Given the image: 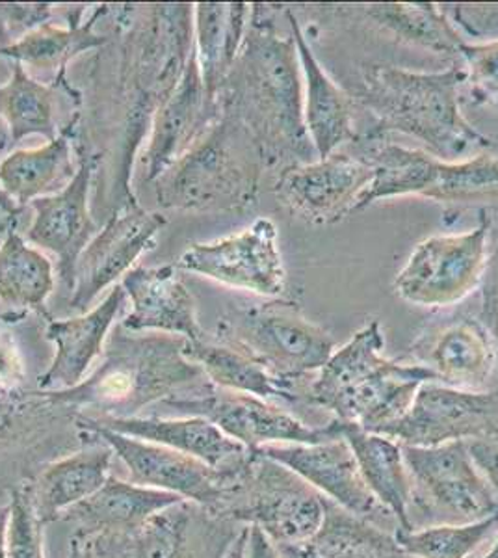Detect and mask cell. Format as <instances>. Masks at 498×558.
Returning <instances> with one entry per match:
<instances>
[{
  "label": "cell",
  "instance_id": "1",
  "mask_svg": "<svg viewBox=\"0 0 498 558\" xmlns=\"http://www.w3.org/2000/svg\"><path fill=\"white\" fill-rule=\"evenodd\" d=\"M221 110L252 134L265 165L318 159L303 118V76L296 44L279 36L265 7L253 4L239 58L220 94Z\"/></svg>",
  "mask_w": 498,
  "mask_h": 558
},
{
  "label": "cell",
  "instance_id": "2",
  "mask_svg": "<svg viewBox=\"0 0 498 558\" xmlns=\"http://www.w3.org/2000/svg\"><path fill=\"white\" fill-rule=\"evenodd\" d=\"M465 78V68L458 64L428 73L379 62L361 70L355 101L376 120L373 133L405 134L437 159L458 162L498 151V142L476 131L461 114L460 88Z\"/></svg>",
  "mask_w": 498,
  "mask_h": 558
},
{
  "label": "cell",
  "instance_id": "3",
  "mask_svg": "<svg viewBox=\"0 0 498 558\" xmlns=\"http://www.w3.org/2000/svg\"><path fill=\"white\" fill-rule=\"evenodd\" d=\"M116 336L94 375L71 389L38 393L54 407L92 410L88 417H138L144 408L173 399L179 389L205 378L184 355L186 339Z\"/></svg>",
  "mask_w": 498,
  "mask_h": 558
},
{
  "label": "cell",
  "instance_id": "4",
  "mask_svg": "<svg viewBox=\"0 0 498 558\" xmlns=\"http://www.w3.org/2000/svg\"><path fill=\"white\" fill-rule=\"evenodd\" d=\"M265 159L246 128L226 110L196 146L157 179L168 209L239 210L252 207Z\"/></svg>",
  "mask_w": 498,
  "mask_h": 558
},
{
  "label": "cell",
  "instance_id": "5",
  "mask_svg": "<svg viewBox=\"0 0 498 558\" xmlns=\"http://www.w3.org/2000/svg\"><path fill=\"white\" fill-rule=\"evenodd\" d=\"M212 514L257 526L276 547L302 546L323 525L326 499L296 473L255 451Z\"/></svg>",
  "mask_w": 498,
  "mask_h": 558
},
{
  "label": "cell",
  "instance_id": "6",
  "mask_svg": "<svg viewBox=\"0 0 498 558\" xmlns=\"http://www.w3.org/2000/svg\"><path fill=\"white\" fill-rule=\"evenodd\" d=\"M218 341L242 350L279 380L305 386L329 355L335 339L303 315L300 305L274 299L265 304L239 305L218 323Z\"/></svg>",
  "mask_w": 498,
  "mask_h": 558
},
{
  "label": "cell",
  "instance_id": "7",
  "mask_svg": "<svg viewBox=\"0 0 498 558\" xmlns=\"http://www.w3.org/2000/svg\"><path fill=\"white\" fill-rule=\"evenodd\" d=\"M402 449L411 478L413 529L416 518H423L426 525H439L471 523L497 514V497L474 462L469 444L402 445Z\"/></svg>",
  "mask_w": 498,
  "mask_h": 558
},
{
  "label": "cell",
  "instance_id": "8",
  "mask_svg": "<svg viewBox=\"0 0 498 558\" xmlns=\"http://www.w3.org/2000/svg\"><path fill=\"white\" fill-rule=\"evenodd\" d=\"M493 218L479 210L478 226L456 235H434L416 244L397 274L394 292L408 304L447 310L478 289L487 259Z\"/></svg>",
  "mask_w": 498,
  "mask_h": 558
},
{
  "label": "cell",
  "instance_id": "9",
  "mask_svg": "<svg viewBox=\"0 0 498 558\" xmlns=\"http://www.w3.org/2000/svg\"><path fill=\"white\" fill-rule=\"evenodd\" d=\"M162 404L181 417L208 418L250 451H259L268 445H313L341 438L337 418L326 425H309L270 400L226 391L210 381L196 387L190 397H173Z\"/></svg>",
  "mask_w": 498,
  "mask_h": 558
},
{
  "label": "cell",
  "instance_id": "10",
  "mask_svg": "<svg viewBox=\"0 0 498 558\" xmlns=\"http://www.w3.org/2000/svg\"><path fill=\"white\" fill-rule=\"evenodd\" d=\"M378 186L387 199L421 196L450 205L498 202V151L447 162L426 149L392 144L379 162Z\"/></svg>",
  "mask_w": 498,
  "mask_h": 558
},
{
  "label": "cell",
  "instance_id": "11",
  "mask_svg": "<svg viewBox=\"0 0 498 558\" xmlns=\"http://www.w3.org/2000/svg\"><path fill=\"white\" fill-rule=\"evenodd\" d=\"M242 529L183 501L131 531L89 539L94 558H223Z\"/></svg>",
  "mask_w": 498,
  "mask_h": 558
},
{
  "label": "cell",
  "instance_id": "12",
  "mask_svg": "<svg viewBox=\"0 0 498 558\" xmlns=\"http://www.w3.org/2000/svg\"><path fill=\"white\" fill-rule=\"evenodd\" d=\"M381 434L408 447L498 439V389L465 391L428 381L410 410Z\"/></svg>",
  "mask_w": 498,
  "mask_h": 558
},
{
  "label": "cell",
  "instance_id": "13",
  "mask_svg": "<svg viewBox=\"0 0 498 558\" xmlns=\"http://www.w3.org/2000/svg\"><path fill=\"white\" fill-rule=\"evenodd\" d=\"M177 268L268 300L279 299L287 287L278 226L270 218L255 220L236 235L192 244Z\"/></svg>",
  "mask_w": 498,
  "mask_h": 558
},
{
  "label": "cell",
  "instance_id": "14",
  "mask_svg": "<svg viewBox=\"0 0 498 558\" xmlns=\"http://www.w3.org/2000/svg\"><path fill=\"white\" fill-rule=\"evenodd\" d=\"M76 428L84 436L107 444L125 465L131 483L177 495L183 501L194 502L210 512L220 505L229 484L236 478V475L215 471L183 452L95 425L83 415L76 417Z\"/></svg>",
  "mask_w": 498,
  "mask_h": 558
},
{
  "label": "cell",
  "instance_id": "15",
  "mask_svg": "<svg viewBox=\"0 0 498 558\" xmlns=\"http://www.w3.org/2000/svg\"><path fill=\"white\" fill-rule=\"evenodd\" d=\"M260 454L296 473L324 499L344 508L350 514L371 521L389 533L398 523L391 512L371 494L347 439L335 438L313 445H268Z\"/></svg>",
  "mask_w": 498,
  "mask_h": 558
},
{
  "label": "cell",
  "instance_id": "16",
  "mask_svg": "<svg viewBox=\"0 0 498 558\" xmlns=\"http://www.w3.org/2000/svg\"><path fill=\"white\" fill-rule=\"evenodd\" d=\"M371 181L373 168L366 160L337 151L326 159L281 168L276 196L305 222L329 226L355 213Z\"/></svg>",
  "mask_w": 498,
  "mask_h": 558
},
{
  "label": "cell",
  "instance_id": "17",
  "mask_svg": "<svg viewBox=\"0 0 498 558\" xmlns=\"http://www.w3.org/2000/svg\"><path fill=\"white\" fill-rule=\"evenodd\" d=\"M165 226V216L142 209L139 205H126L116 213L78 257L71 310L86 313L107 287L125 278L139 255L155 246V239Z\"/></svg>",
  "mask_w": 498,
  "mask_h": 558
},
{
  "label": "cell",
  "instance_id": "18",
  "mask_svg": "<svg viewBox=\"0 0 498 558\" xmlns=\"http://www.w3.org/2000/svg\"><path fill=\"white\" fill-rule=\"evenodd\" d=\"M405 362L428 368L437 384L487 391L497 375V349L479 318L461 317L432 326L416 337Z\"/></svg>",
  "mask_w": 498,
  "mask_h": 558
},
{
  "label": "cell",
  "instance_id": "19",
  "mask_svg": "<svg viewBox=\"0 0 498 558\" xmlns=\"http://www.w3.org/2000/svg\"><path fill=\"white\" fill-rule=\"evenodd\" d=\"M94 159L83 155L75 175L62 191L32 202L34 210L26 241L58 257V276L65 291L73 292L78 257L95 236V222L88 209Z\"/></svg>",
  "mask_w": 498,
  "mask_h": 558
},
{
  "label": "cell",
  "instance_id": "20",
  "mask_svg": "<svg viewBox=\"0 0 498 558\" xmlns=\"http://www.w3.org/2000/svg\"><path fill=\"white\" fill-rule=\"evenodd\" d=\"M220 110V101L208 96L196 51H192L175 88L155 112L151 138L144 157L147 181H157L177 160L183 159L215 123Z\"/></svg>",
  "mask_w": 498,
  "mask_h": 558
},
{
  "label": "cell",
  "instance_id": "21",
  "mask_svg": "<svg viewBox=\"0 0 498 558\" xmlns=\"http://www.w3.org/2000/svg\"><path fill=\"white\" fill-rule=\"evenodd\" d=\"M177 270L175 265H165L134 267L125 274L121 287L133 307L125 320H121L123 330L160 331L190 343L205 339L194 296Z\"/></svg>",
  "mask_w": 498,
  "mask_h": 558
},
{
  "label": "cell",
  "instance_id": "22",
  "mask_svg": "<svg viewBox=\"0 0 498 558\" xmlns=\"http://www.w3.org/2000/svg\"><path fill=\"white\" fill-rule=\"evenodd\" d=\"M95 425L105 426L110 430L120 432L123 436L144 439L151 444L162 445L186 457L196 458L215 471L226 475H239L252 460L253 452L236 439L210 423L208 418L196 417H88Z\"/></svg>",
  "mask_w": 498,
  "mask_h": 558
},
{
  "label": "cell",
  "instance_id": "23",
  "mask_svg": "<svg viewBox=\"0 0 498 558\" xmlns=\"http://www.w3.org/2000/svg\"><path fill=\"white\" fill-rule=\"evenodd\" d=\"M287 21L302 68L305 128L316 157L326 159L342 146L355 144L360 138L353 121V99L318 62L296 15L287 12Z\"/></svg>",
  "mask_w": 498,
  "mask_h": 558
},
{
  "label": "cell",
  "instance_id": "24",
  "mask_svg": "<svg viewBox=\"0 0 498 558\" xmlns=\"http://www.w3.org/2000/svg\"><path fill=\"white\" fill-rule=\"evenodd\" d=\"M123 287L116 283L101 304L78 317L51 320L45 336L54 344L57 354L49 368L39 376L38 391H63L78 386L89 367L102 354L108 331L125 305Z\"/></svg>",
  "mask_w": 498,
  "mask_h": 558
},
{
  "label": "cell",
  "instance_id": "25",
  "mask_svg": "<svg viewBox=\"0 0 498 558\" xmlns=\"http://www.w3.org/2000/svg\"><path fill=\"white\" fill-rule=\"evenodd\" d=\"M437 381L428 368L405 360H387L384 367L339 395L326 412L341 423L381 432L410 410L421 386Z\"/></svg>",
  "mask_w": 498,
  "mask_h": 558
},
{
  "label": "cell",
  "instance_id": "26",
  "mask_svg": "<svg viewBox=\"0 0 498 558\" xmlns=\"http://www.w3.org/2000/svg\"><path fill=\"white\" fill-rule=\"evenodd\" d=\"M47 465L28 484L32 505L44 525L62 520L65 512L89 499L112 476L114 452L101 439Z\"/></svg>",
  "mask_w": 498,
  "mask_h": 558
},
{
  "label": "cell",
  "instance_id": "27",
  "mask_svg": "<svg viewBox=\"0 0 498 558\" xmlns=\"http://www.w3.org/2000/svg\"><path fill=\"white\" fill-rule=\"evenodd\" d=\"M177 502L183 499L112 475L99 492L65 512L62 520L73 523L78 536L95 538L131 531Z\"/></svg>",
  "mask_w": 498,
  "mask_h": 558
},
{
  "label": "cell",
  "instance_id": "28",
  "mask_svg": "<svg viewBox=\"0 0 498 558\" xmlns=\"http://www.w3.org/2000/svg\"><path fill=\"white\" fill-rule=\"evenodd\" d=\"M339 426L371 494L391 512L400 531H413L411 478L402 445L352 423L339 421Z\"/></svg>",
  "mask_w": 498,
  "mask_h": 558
},
{
  "label": "cell",
  "instance_id": "29",
  "mask_svg": "<svg viewBox=\"0 0 498 558\" xmlns=\"http://www.w3.org/2000/svg\"><path fill=\"white\" fill-rule=\"evenodd\" d=\"M184 355L190 362L202 368L203 376L210 384L226 391L253 395L263 400L279 402H300L305 400L307 386H297L291 381L279 380L259 362L244 354L242 350L220 343V341H186Z\"/></svg>",
  "mask_w": 498,
  "mask_h": 558
},
{
  "label": "cell",
  "instance_id": "30",
  "mask_svg": "<svg viewBox=\"0 0 498 558\" xmlns=\"http://www.w3.org/2000/svg\"><path fill=\"white\" fill-rule=\"evenodd\" d=\"M252 7L236 2H199L194 7V51L208 96L220 101L229 73L247 33Z\"/></svg>",
  "mask_w": 498,
  "mask_h": 558
},
{
  "label": "cell",
  "instance_id": "31",
  "mask_svg": "<svg viewBox=\"0 0 498 558\" xmlns=\"http://www.w3.org/2000/svg\"><path fill=\"white\" fill-rule=\"evenodd\" d=\"M292 558H413L394 533L326 501L323 525L302 546L278 547Z\"/></svg>",
  "mask_w": 498,
  "mask_h": 558
},
{
  "label": "cell",
  "instance_id": "32",
  "mask_svg": "<svg viewBox=\"0 0 498 558\" xmlns=\"http://www.w3.org/2000/svg\"><path fill=\"white\" fill-rule=\"evenodd\" d=\"M75 125L76 118L44 146L20 149L0 160V189L10 204L23 207L47 196L57 184L70 183L76 172L71 151Z\"/></svg>",
  "mask_w": 498,
  "mask_h": 558
},
{
  "label": "cell",
  "instance_id": "33",
  "mask_svg": "<svg viewBox=\"0 0 498 558\" xmlns=\"http://www.w3.org/2000/svg\"><path fill=\"white\" fill-rule=\"evenodd\" d=\"M385 337L379 320H371L357 333H353L341 349L333 350L328 362L307 384L305 402L309 407L328 410L339 395L344 393L360 381L384 367L389 357H385Z\"/></svg>",
  "mask_w": 498,
  "mask_h": 558
},
{
  "label": "cell",
  "instance_id": "34",
  "mask_svg": "<svg viewBox=\"0 0 498 558\" xmlns=\"http://www.w3.org/2000/svg\"><path fill=\"white\" fill-rule=\"evenodd\" d=\"M366 15L404 44L441 57H460L465 39L439 4L432 2H384L368 4Z\"/></svg>",
  "mask_w": 498,
  "mask_h": 558
},
{
  "label": "cell",
  "instance_id": "35",
  "mask_svg": "<svg viewBox=\"0 0 498 558\" xmlns=\"http://www.w3.org/2000/svg\"><path fill=\"white\" fill-rule=\"evenodd\" d=\"M52 291L51 260L10 229L0 244V302L13 312L41 310Z\"/></svg>",
  "mask_w": 498,
  "mask_h": 558
},
{
  "label": "cell",
  "instance_id": "36",
  "mask_svg": "<svg viewBox=\"0 0 498 558\" xmlns=\"http://www.w3.org/2000/svg\"><path fill=\"white\" fill-rule=\"evenodd\" d=\"M0 116L15 144L32 134L47 140L58 136L54 89L36 81L21 64H13L12 76L0 86Z\"/></svg>",
  "mask_w": 498,
  "mask_h": 558
},
{
  "label": "cell",
  "instance_id": "37",
  "mask_svg": "<svg viewBox=\"0 0 498 558\" xmlns=\"http://www.w3.org/2000/svg\"><path fill=\"white\" fill-rule=\"evenodd\" d=\"M95 17L86 25L75 23L68 28L45 23L25 34L20 41L0 49V57L12 58L13 64L31 65L39 70H65L81 52L107 44V36L94 33Z\"/></svg>",
  "mask_w": 498,
  "mask_h": 558
},
{
  "label": "cell",
  "instance_id": "38",
  "mask_svg": "<svg viewBox=\"0 0 498 558\" xmlns=\"http://www.w3.org/2000/svg\"><path fill=\"white\" fill-rule=\"evenodd\" d=\"M498 533L497 514L471 523H439L416 526L413 531L398 529V544L413 558H473L491 544Z\"/></svg>",
  "mask_w": 498,
  "mask_h": 558
},
{
  "label": "cell",
  "instance_id": "39",
  "mask_svg": "<svg viewBox=\"0 0 498 558\" xmlns=\"http://www.w3.org/2000/svg\"><path fill=\"white\" fill-rule=\"evenodd\" d=\"M8 521V558H45L44 523L32 505L28 484L12 492Z\"/></svg>",
  "mask_w": 498,
  "mask_h": 558
},
{
  "label": "cell",
  "instance_id": "40",
  "mask_svg": "<svg viewBox=\"0 0 498 558\" xmlns=\"http://www.w3.org/2000/svg\"><path fill=\"white\" fill-rule=\"evenodd\" d=\"M460 58L467 73L465 86L471 99L478 105H491L498 110V39L463 44Z\"/></svg>",
  "mask_w": 498,
  "mask_h": 558
},
{
  "label": "cell",
  "instance_id": "41",
  "mask_svg": "<svg viewBox=\"0 0 498 558\" xmlns=\"http://www.w3.org/2000/svg\"><path fill=\"white\" fill-rule=\"evenodd\" d=\"M51 4H0V49L49 23Z\"/></svg>",
  "mask_w": 498,
  "mask_h": 558
},
{
  "label": "cell",
  "instance_id": "42",
  "mask_svg": "<svg viewBox=\"0 0 498 558\" xmlns=\"http://www.w3.org/2000/svg\"><path fill=\"white\" fill-rule=\"evenodd\" d=\"M448 20L460 26L463 33L474 38L498 39V7L493 4H458V7H441Z\"/></svg>",
  "mask_w": 498,
  "mask_h": 558
},
{
  "label": "cell",
  "instance_id": "43",
  "mask_svg": "<svg viewBox=\"0 0 498 558\" xmlns=\"http://www.w3.org/2000/svg\"><path fill=\"white\" fill-rule=\"evenodd\" d=\"M482 312H479V323L486 326L489 336H491L495 349H497L498 360V231L495 239V246L489 250V259H487L486 272L482 279ZM498 373V367H497ZM493 389H498V380Z\"/></svg>",
  "mask_w": 498,
  "mask_h": 558
},
{
  "label": "cell",
  "instance_id": "44",
  "mask_svg": "<svg viewBox=\"0 0 498 558\" xmlns=\"http://www.w3.org/2000/svg\"><path fill=\"white\" fill-rule=\"evenodd\" d=\"M36 404L34 393H26L25 397L17 395V391H4L0 389V447L8 444L23 426L25 410Z\"/></svg>",
  "mask_w": 498,
  "mask_h": 558
},
{
  "label": "cell",
  "instance_id": "45",
  "mask_svg": "<svg viewBox=\"0 0 498 558\" xmlns=\"http://www.w3.org/2000/svg\"><path fill=\"white\" fill-rule=\"evenodd\" d=\"M25 378V367L20 352L7 333H0V389L17 391Z\"/></svg>",
  "mask_w": 498,
  "mask_h": 558
},
{
  "label": "cell",
  "instance_id": "46",
  "mask_svg": "<svg viewBox=\"0 0 498 558\" xmlns=\"http://www.w3.org/2000/svg\"><path fill=\"white\" fill-rule=\"evenodd\" d=\"M469 447H471L474 462L482 471V475L486 476L498 502V439L473 441V444H469Z\"/></svg>",
  "mask_w": 498,
  "mask_h": 558
},
{
  "label": "cell",
  "instance_id": "47",
  "mask_svg": "<svg viewBox=\"0 0 498 558\" xmlns=\"http://www.w3.org/2000/svg\"><path fill=\"white\" fill-rule=\"evenodd\" d=\"M247 549L246 558H281L278 547L266 538L265 533L257 526H247Z\"/></svg>",
  "mask_w": 498,
  "mask_h": 558
},
{
  "label": "cell",
  "instance_id": "48",
  "mask_svg": "<svg viewBox=\"0 0 498 558\" xmlns=\"http://www.w3.org/2000/svg\"><path fill=\"white\" fill-rule=\"evenodd\" d=\"M68 558H94V546H92V539L84 538V536L75 534L73 539H71Z\"/></svg>",
  "mask_w": 498,
  "mask_h": 558
},
{
  "label": "cell",
  "instance_id": "49",
  "mask_svg": "<svg viewBox=\"0 0 498 558\" xmlns=\"http://www.w3.org/2000/svg\"><path fill=\"white\" fill-rule=\"evenodd\" d=\"M247 531H250L247 526L240 531L239 536L234 538L233 544L229 547L228 553L223 555V558H246Z\"/></svg>",
  "mask_w": 498,
  "mask_h": 558
},
{
  "label": "cell",
  "instance_id": "50",
  "mask_svg": "<svg viewBox=\"0 0 498 558\" xmlns=\"http://www.w3.org/2000/svg\"><path fill=\"white\" fill-rule=\"evenodd\" d=\"M8 521H10V505L0 507V558H8Z\"/></svg>",
  "mask_w": 498,
  "mask_h": 558
},
{
  "label": "cell",
  "instance_id": "51",
  "mask_svg": "<svg viewBox=\"0 0 498 558\" xmlns=\"http://www.w3.org/2000/svg\"><path fill=\"white\" fill-rule=\"evenodd\" d=\"M482 558H498V533L495 538H493L491 547L484 553V557Z\"/></svg>",
  "mask_w": 498,
  "mask_h": 558
},
{
  "label": "cell",
  "instance_id": "52",
  "mask_svg": "<svg viewBox=\"0 0 498 558\" xmlns=\"http://www.w3.org/2000/svg\"><path fill=\"white\" fill-rule=\"evenodd\" d=\"M279 557H281V558H292V557H287V555H281V553H279Z\"/></svg>",
  "mask_w": 498,
  "mask_h": 558
}]
</instances>
